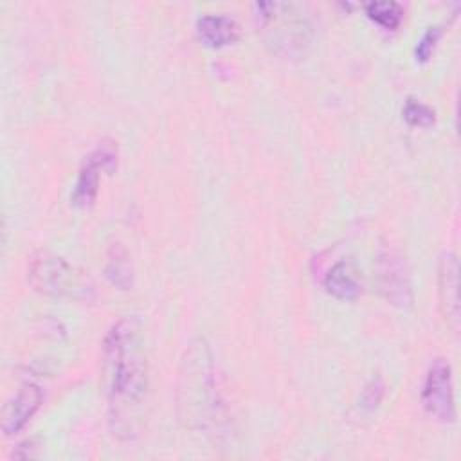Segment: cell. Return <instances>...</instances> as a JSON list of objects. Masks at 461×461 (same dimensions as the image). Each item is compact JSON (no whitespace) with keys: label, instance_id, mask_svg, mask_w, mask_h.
Masks as SVG:
<instances>
[{"label":"cell","instance_id":"12","mask_svg":"<svg viewBox=\"0 0 461 461\" xmlns=\"http://www.w3.org/2000/svg\"><path fill=\"white\" fill-rule=\"evenodd\" d=\"M99 171L101 167L95 164V160L88 155L77 173V180L72 191V203L76 207H88L95 200L97 194V184H99Z\"/></svg>","mask_w":461,"mask_h":461},{"label":"cell","instance_id":"4","mask_svg":"<svg viewBox=\"0 0 461 461\" xmlns=\"http://www.w3.org/2000/svg\"><path fill=\"white\" fill-rule=\"evenodd\" d=\"M27 281L36 292L50 297L88 301L94 295V285L85 272L47 250H38L31 256Z\"/></svg>","mask_w":461,"mask_h":461},{"label":"cell","instance_id":"8","mask_svg":"<svg viewBox=\"0 0 461 461\" xmlns=\"http://www.w3.org/2000/svg\"><path fill=\"white\" fill-rule=\"evenodd\" d=\"M43 402V391L36 384H23L16 394H13L0 414V429L5 436L20 432L27 421L34 416Z\"/></svg>","mask_w":461,"mask_h":461},{"label":"cell","instance_id":"5","mask_svg":"<svg viewBox=\"0 0 461 461\" xmlns=\"http://www.w3.org/2000/svg\"><path fill=\"white\" fill-rule=\"evenodd\" d=\"M375 277L380 294L400 308L412 304V285L405 256L396 247H382L375 261Z\"/></svg>","mask_w":461,"mask_h":461},{"label":"cell","instance_id":"10","mask_svg":"<svg viewBox=\"0 0 461 461\" xmlns=\"http://www.w3.org/2000/svg\"><path fill=\"white\" fill-rule=\"evenodd\" d=\"M198 38L209 47H223L238 40L240 27L238 23L225 14L209 13L198 18L196 22Z\"/></svg>","mask_w":461,"mask_h":461},{"label":"cell","instance_id":"14","mask_svg":"<svg viewBox=\"0 0 461 461\" xmlns=\"http://www.w3.org/2000/svg\"><path fill=\"white\" fill-rule=\"evenodd\" d=\"M403 119L412 126H430L436 119V113L425 103L409 97L403 106Z\"/></svg>","mask_w":461,"mask_h":461},{"label":"cell","instance_id":"17","mask_svg":"<svg viewBox=\"0 0 461 461\" xmlns=\"http://www.w3.org/2000/svg\"><path fill=\"white\" fill-rule=\"evenodd\" d=\"M382 393H384V385L382 382L376 378H373L362 391V407L366 409H375L376 403L380 402L382 398Z\"/></svg>","mask_w":461,"mask_h":461},{"label":"cell","instance_id":"13","mask_svg":"<svg viewBox=\"0 0 461 461\" xmlns=\"http://www.w3.org/2000/svg\"><path fill=\"white\" fill-rule=\"evenodd\" d=\"M366 13L371 20L385 29H396L403 18V7L398 2H369L366 4Z\"/></svg>","mask_w":461,"mask_h":461},{"label":"cell","instance_id":"3","mask_svg":"<svg viewBox=\"0 0 461 461\" xmlns=\"http://www.w3.org/2000/svg\"><path fill=\"white\" fill-rule=\"evenodd\" d=\"M267 45L277 54L295 58L304 54L312 38V23L299 4L258 2Z\"/></svg>","mask_w":461,"mask_h":461},{"label":"cell","instance_id":"6","mask_svg":"<svg viewBox=\"0 0 461 461\" xmlns=\"http://www.w3.org/2000/svg\"><path fill=\"white\" fill-rule=\"evenodd\" d=\"M421 403L425 411L441 423L456 421L452 369L445 358H434L430 362L421 389Z\"/></svg>","mask_w":461,"mask_h":461},{"label":"cell","instance_id":"7","mask_svg":"<svg viewBox=\"0 0 461 461\" xmlns=\"http://www.w3.org/2000/svg\"><path fill=\"white\" fill-rule=\"evenodd\" d=\"M438 295L445 322L452 331L459 330V263L456 254L443 252L438 263Z\"/></svg>","mask_w":461,"mask_h":461},{"label":"cell","instance_id":"11","mask_svg":"<svg viewBox=\"0 0 461 461\" xmlns=\"http://www.w3.org/2000/svg\"><path fill=\"white\" fill-rule=\"evenodd\" d=\"M104 274L110 283L121 290H128L133 283V268L128 250L121 243H112L106 256Z\"/></svg>","mask_w":461,"mask_h":461},{"label":"cell","instance_id":"9","mask_svg":"<svg viewBox=\"0 0 461 461\" xmlns=\"http://www.w3.org/2000/svg\"><path fill=\"white\" fill-rule=\"evenodd\" d=\"M324 288L337 299H357L362 294V281L358 270L349 261H337L324 276Z\"/></svg>","mask_w":461,"mask_h":461},{"label":"cell","instance_id":"2","mask_svg":"<svg viewBox=\"0 0 461 461\" xmlns=\"http://www.w3.org/2000/svg\"><path fill=\"white\" fill-rule=\"evenodd\" d=\"M178 412L187 429L211 439H220L230 429L218 367L207 340L202 337L193 339L182 357Z\"/></svg>","mask_w":461,"mask_h":461},{"label":"cell","instance_id":"1","mask_svg":"<svg viewBox=\"0 0 461 461\" xmlns=\"http://www.w3.org/2000/svg\"><path fill=\"white\" fill-rule=\"evenodd\" d=\"M103 369L110 420L119 432L130 434L149 391L146 348L137 319L122 317L108 330L103 340Z\"/></svg>","mask_w":461,"mask_h":461},{"label":"cell","instance_id":"15","mask_svg":"<svg viewBox=\"0 0 461 461\" xmlns=\"http://www.w3.org/2000/svg\"><path fill=\"white\" fill-rule=\"evenodd\" d=\"M90 157L95 160V164L101 167V171L112 173L117 167V146L113 140L99 142L97 148L90 153Z\"/></svg>","mask_w":461,"mask_h":461},{"label":"cell","instance_id":"16","mask_svg":"<svg viewBox=\"0 0 461 461\" xmlns=\"http://www.w3.org/2000/svg\"><path fill=\"white\" fill-rule=\"evenodd\" d=\"M441 25H430L427 27V31L421 34V38L418 40V45L414 49V54H416V59L418 61H427L438 43V40L441 38Z\"/></svg>","mask_w":461,"mask_h":461}]
</instances>
